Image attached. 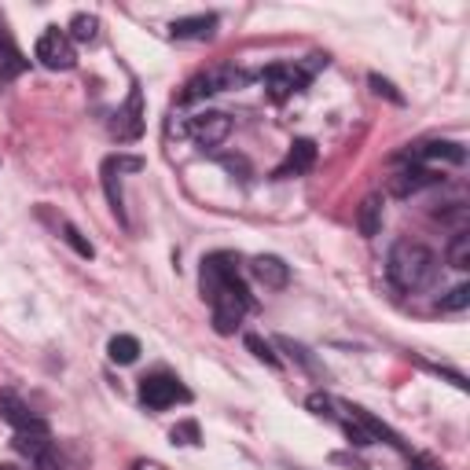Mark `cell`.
I'll use <instances>...</instances> for the list:
<instances>
[{"mask_svg": "<svg viewBox=\"0 0 470 470\" xmlns=\"http://www.w3.org/2000/svg\"><path fill=\"white\" fill-rule=\"evenodd\" d=\"M203 298L214 309V327L221 335H232L246 309H250V291L239 279V261L232 254H210L203 261Z\"/></svg>", "mask_w": 470, "mask_h": 470, "instance_id": "1", "label": "cell"}, {"mask_svg": "<svg viewBox=\"0 0 470 470\" xmlns=\"http://www.w3.org/2000/svg\"><path fill=\"white\" fill-rule=\"evenodd\" d=\"M386 268H390L394 287H401V291H419V287H426L430 279H434V272H437V257H434L423 243L401 239V243L390 250Z\"/></svg>", "mask_w": 470, "mask_h": 470, "instance_id": "2", "label": "cell"}, {"mask_svg": "<svg viewBox=\"0 0 470 470\" xmlns=\"http://www.w3.org/2000/svg\"><path fill=\"white\" fill-rule=\"evenodd\" d=\"M320 66H327L324 55H313L309 63H275V66H268V70L261 74V81H265V88H268L272 100H287V96H295V92H302V88L313 81V74H316Z\"/></svg>", "mask_w": 470, "mask_h": 470, "instance_id": "3", "label": "cell"}, {"mask_svg": "<svg viewBox=\"0 0 470 470\" xmlns=\"http://www.w3.org/2000/svg\"><path fill=\"white\" fill-rule=\"evenodd\" d=\"M246 81V74L243 70H235V66H210V70H203V74H195L192 81L184 85V104H195V100H203V96H217V92H228V88H235V85H243Z\"/></svg>", "mask_w": 470, "mask_h": 470, "instance_id": "4", "label": "cell"}, {"mask_svg": "<svg viewBox=\"0 0 470 470\" xmlns=\"http://www.w3.org/2000/svg\"><path fill=\"white\" fill-rule=\"evenodd\" d=\"M140 401L151 408V412H162V408H169V405H176V401H192V394H187L173 375H165V371H155V375H144L140 379Z\"/></svg>", "mask_w": 470, "mask_h": 470, "instance_id": "5", "label": "cell"}, {"mask_svg": "<svg viewBox=\"0 0 470 470\" xmlns=\"http://www.w3.org/2000/svg\"><path fill=\"white\" fill-rule=\"evenodd\" d=\"M34 55H37V59H41V66H48V70H70V66L77 63L70 37H66L63 30H55V26H52V30H45V34L37 37Z\"/></svg>", "mask_w": 470, "mask_h": 470, "instance_id": "6", "label": "cell"}, {"mask_svg": "<svg viewBox=\"0 0 470 470\" xmlns=\"http://www.w3.org/2000/svg\"><path fill=\"white\" fill-rule=\"evenodd\" d=\"M111 133H115L118 140H140V133H144V96H140L136 85H133V92H129L125 107H118V115H115V122H111Z\"/></svg>", "mask_w": 470, "mask_h": 470, "instance_id": "7", "label": "cell"}, {"mask_svg": "<svg viewBox=\"0 0 470 470\" xmlns=\"http://www.w3.org/2000/svg\"><path fill=\"white\" fill-rule=\"evenodd\" d=\"M26 70H30V59L23 55V48L15 45V37H12L5 15H0V85L15 81V77L26 74Z\"/></svg>", "mask_w": 470, "mask_h": 470, "instance_id": "8", "label": "cell"}, {"mask_svg": "<svg viewBox=\"0 0 470 470\" xmlns=\"http://www.w3.org/2000/svg\"><path fill=\"white\" fill-rule=\"evenodd\" d=\"M0 419L12 423L15 434H48V426H45L15 394H0Z\"/></svg>", "mask_w": 470, "mask_h": 470, "instance_id": "9", "label": "cell"}, {"mask_svg": "<svg viewBox=\"0 0 470 470\" xmlns=\"http://www.w3.org/2000/svg\"><path fill=\"white\" fill-rule=\"evenodd\" d=\"M184 133H192L203 147H217V144L232 133V118H228V115H221V111H210V115L192 118V125H187Z\"/></svg>", "mask_w": 470, "mask_h": 470, "instance_id": "10", "label": "cell"}, {"mask_svg": "<svg viewBox=\"0 0 470 470\" xmlns=\"http://www.w3.org/2000/svg\"><path fill=\"white\" fill-rule=\"evenodd\" d=\"M313 162H316V144H313V140H295V144H291V151H287V162L279 165L272 176H275V180L298 176V173L313 169Z\"/></svg>", "mask_w": 470, "mask_h": 470, "instance_id": "11", "label": "cell"}, {"mask_svg": "<svg viewBox=\"0 0 470 470\" xmlns=\"http://www.w3.org/2000/svg\"><path fill=\"white\" fill-rule=\"evenodd\" d=\"M412 162H452V165H463L466 162V151L459 144H448V140H437V144H419L415 151H408Z\"/></svg>", "mask_w": 470, "mask_h": 470, "instance_id": "12", "label": "cell"}, {"mask_svg": "<svg viewBox=\"0 0 470 470\" xmlns=\"http://www.w3.org/2000/svg\"><path fill=\"white\" fill-rule=\"evenodd\" d=\"M214 26H217V15H187V19H176L169 34L176 41H206L214 37Z\"/></svg>", "mask_w": 470, "mask_h": 470, "instance_id": "13", "label": "cell"}, {"mask_svg": "<svg viewBox=\"0 0 470 470\" xmlns=\"http://www.w3.org/2000/svg\"><path fill=\"white\" fill-rule=\"evenodd\" d=\"M254 275L261 279V284L265 287H287V279H291V268L284 265V261H279V257H257L254 261Z\"/></svg>", "mask_w": 470, "mask_h": 470, "instance_id": "14", "label": "cell"}, {"mask_svg": "<svg viewBox=\"0 0 470 470\" xmlns=\"http://www.w3.org/2000/svg\"><path fill=\"white\" fill-rule=\"evenodd\" d=\"M437 176L430 173V169H405V173H397L394 180H390V187L397 195H408V192H419V187H426V184H434Z\"/></svg>", "mask_w": 470, "mask_h": 470, "instance_id": "15", "label": "cell"}, {"mask_svg": "<svg viewBox=\"0 0 470 470\" xmlns=\"http://www.w3.org/2000/svg\"><path fill=\"white\" fill-rule=\"evenodd\" d=\"M356 225H360V235H367V239L379 235V228H383V203L379 199H364Z\"/></svg>", "mask_w": 470, "mask_h": 470, "instance_id": "16", "label": "cell"}, {"mask_svg": "<svg viewBox=\"0 0 470 470\" xmlns=\"http://www.w3.org/2000/svg\"><path fill=\"white\" fill-rule=\"evenodd\" d=\"M107 356H111L115 364H133V360L140 356V342H136L133 335H115L111 345H107Z\"/></svg>", "mask_w": 470, "mask_h": 470, "instance_id": "17", "label": "cell"}, {"mask_svg": "<svg viewBox=\"0 0 470 470\" xmlns=\"http://www.w3.org/2000/svg\"><path fill=\"white\" fill-rule=\"evenodd\" d=\"M448 265L459 268V272L470 268V235H466V232H459V235L452 239V246H448Z\"/></svg>", "mask_w": 470, "mask_h": 470, "instance_id": "18", "label": "cell"}, {"mask_svg": "<svg viewBox=\"0 0 470 470\" xmlns=\"http://www.w3.org/2000/svg\"><path fill=\"white\" fill-rule=\"evenodd\" d=\"M70 34H74L77 41H96L100 19H96V15H74V19H70Z\"/></svg>", "mask_w": 470, "mask_h": 470, "instance_id": "19", "label": "cell"}, {"mask_svg": "<svg viewBox=\"0 0 470 470\" xmlns=\"http://www.w3.org/2000/svg\"><path fill=\"white\" fill-rule=\"evenodd\" d=\"M470 305V287L466 284H459L455 291H448V298H441V309L445 313H459V309H466Z\"/></svg>", "mask_w": 470, "mask_h": 470, "instance_id": "20", "label": "cell"}, {"mask_svg": "<svg viewBox=\"0 0 470 470\" xmlns=\"http://www.w3.org/2000/svg\"><path fill=\"white\" fill-rule=\"evenodd\" d=\"M63 239H66L81 257H92V254H96V250H92V243H85V239H81V232H77L74 225H66V221H63Z\"/></svg>", "mask_w": 470, "mask_h": 470, "instance_id": "21", "label": "cell"}, {"mask_svg": "<svg viewBox=\"0 0 470 470\" xmlns=\"http://www.w3.org/2000/svg\"><path fill=\"white\" fill-rule=\"evenodd\" d=\"M367 81H371V88H375V92H379V96H386V100H394V104H405V96H401V92H397V88H394V85H390L386 77H379V74H371Z\"/></svg>", "mask_w": 470, "mask_h": 470, "instance_id": "22", "label": "cell"}, {"mask_svg": "<svg viewBox=\"0 0 470 470\" xmlns=\"http://www.w3.org/2000/svg\"><path fill=\"white\" fill-rule=\"evenodd\" d=\"M246 345L254 349V356H257V360H265L268 367H279V360H275V353H272V349H268V345H265V342H261L257 335H246Z\"/></svg>", "mask_w": 470, "mask_h": 470, "instance_id": "23", "label": "cell"}, {"mask_svg": "<svg viewBox=\"0 0 470 470\" xmlns=\"http://www.w3.org/2000/svg\"><path fill=\"white\" fill-rule=\"evenodd\" d=\"M173 441H176V445H199V426H195V423H180V426L173 430Z\"/></svg>", "mask_w": 470, "mask_h": 470, "instance_id": "24", "label": "cell"}, {"mask_svg": "<svg viewBox=\"0 0 470 470\" xmlns=\"http://www.w3.org/2000/svg\"><path fill=\"white\" fill-rule=\"evenodd\" d=\"M412 470H437V466H434L430 459H423V455H419V459H412Z\"/></svg>", "mask_w": 470, "mask_h": 470, "instance_id": "25", "label": "cell"}, {"mask_svg": "<svg viewBox=\"0 0 470 470\" xmlns=\"http://www.w3.org/2000/svg\"><path fill=\"white\" fill-rule=\"evenodd\" d=\"M0 470H15V466H0Z\"/></svg>", "mask_w": 470, "mask_h": 470, "instance_id": "26", "label": "cell"}]
</instances>
